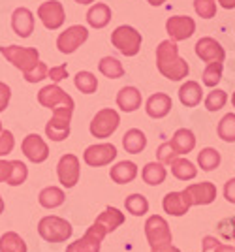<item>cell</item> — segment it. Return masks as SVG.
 Masks as SVG:
<instances>
[{"mask_svg":"<svg viewBox=\"0 0 235 252\" xmlns=\"http://www.w3.org/2000/svg\"><path fill=\"white\" fill-rule=\"evenodd\" d=\"M162 207H164V211H166L168 215H171V217H182V215H186L188 209H190V205L186 203L182 192H168V194L164 196Z\"/></svg>","mask_w":235,"mask_h":252,"instance_id":"24","label":"cell"},{"mask_svg":"<svg viewBox=\"0 0 235 252\" xmlns=\"http://www.w3.org/2000/svg\"><path fill=\"white\" fill-rule=\"evenodd\" d=\"M27 243L19 233L15 231H6L0 237V252H27Z\"/></svg>","mask_w":235,"mask_h":252,"instance_id":"32","label":"cell"},{"mask_svg":"<svg viewBox=\"0 0 235 252\" xmlns=\"http://www.w3.org/2000/svg\"><path fill=\"white\" fill-rule=\"evenodd\" d=\"M21 151L34 164H42L49 158V147L43 141V137H40L38 134H29L25 137L21 143Z\"/></svg>","mask_w":235,"mask_h":252,"instance_id":"17","label":"cell"},{"mask_svg":"<svg viewBox=\"0 0 235 252\" xmlns=\"http://www.w3.org/2000/svg\"><path fill=\"white\" fill-rule=\"evenodd\" d=\"M173 177L179 181H192L198 175V168L194 166L188 158H177L170 164Z\"/></svg>","mask_w":235,"mask_h":252,"instance_id":"30","label":"cell"},{"mask_svg":"<svg viewBox=\"0 0 235 252\" xmlns=\"http://www.w3.org/2000/svg\"><path fill=\"white\" fill-rule=\"evenodd\" d=\"M38 17L43 23V27L47 31H59L66 21V11L62 2L59 0H49V2H43L38 8Z\"/></svg>","mask_w":235,"mask_h":252,"instance_id":"11","label":"cell"},{"mask_svg":"<svg viewBox=\"0 0 235 252\" xmlns=\"http://www.w3.org/2000/svg\"><path fill=\"white\" fill-rule=\"evenodd\" d=\"M141 93L136 87H122L117 94V105L120 107V111L124 113H134L141 107Z\"/></svg>","mask_w":235,"mask_h":252,"instance_id":"20","label":"cell"},{"mask_svg":"<svg viewBox=\"0 0 235 252\" xmlns=\"http://www.w3.org/2000/svg\"><path fill=\"white\" fill-rule=\"evenodd\" d=\"M74 85L75 89L79 91V93H83V94H92V93H96L98 89V77L92 72H77L74 77Z\"/></svg>","mask_w":235,"mask_h":252,"instance_id":"33","label":"cell"},{"mask_svg":"<svg viewBox=\"0 0 235 252\" xmlns=\"http://www.w3.org/2000/svg\"><path fill=\"white\" fill-rule=\"evenodd\" d=\"M29 177V168H27V164H23L21 160H11V173L10 177H8V185L10 187H19L23 185L25 181Z\"/></svg>","mask_w":235,"mask_h":252,"instance_id":"37","label":"cell"},{"mask_svg":"<svg viewBox=\"0 0 235 252\" xmlns=\"http://www.w3.org/2000/svg\"><path fill=\"white\" fill-rule=\"evenodd\" d=\"M171 107H173L171 96L166 93H156V94L149 96V100L145 104V111L150 119H164L166 115H170Z\"/></svg>","mask_w":235,"mask_h":252,"instance_id":"19","label":"cell"},{"mask_svg":"<svg viewBox=\"0 0 235 252\" xmlns=\"http://www.w3.org/2000/svg\"><path fill=\"white\" fill-rule=\"evenodd\" d=\"M232 104H234V107H235V93L232 94Z\"/></svg>","mask_w":235,"mask_h":252,"instance_id":"56","label":"cell"},{"mask_svg":"<svg viewBox=\"0 0 235 252\" xmlns=\"http://www.w3.org/2000/svg\"><path fill=\"white\" fill-rule=\"evenodd\" d=\"M74 115V105H60L55 107L53 115L49 119V123L45 125V136L51 141H64L70 136V123Z\"/></svg>","mask_w":235,"mask_h":252,"instance_id":"3","label":"cell"},{"mask_svg":"<svg viewBox=\"0 0 235 252\" xmlns=\"http://www.w3.org/2000/svg\"><path fill=\"white\" fill-rule=\"evenodd\" d=\"M0 53L6 57V61L11 63L23 74L30 72L36 64L40 63V51L36 47H21V45H2Z\"/></svg>","mask_w":235,"mask_h":252,"instance_id":"4","label":"cell"},{"mask_svg":"<svg viewBox=\"0 0 235 252\" xmlns=\"http://www.w3.org/2000/svg\"><path fill=\"white\" fill-rule=\"evenodd\" d=\"M216 134L226 143H235V113H228L220 119L216 126Z\"/></svg>","mask_w":235,"mask_h":252,"instance_id":"36","label":"cell"},{"mask_svg":"<svg viewBox=\"0 0 235 252\" xmlns=\"http://www.w3.org/2000/svg\"><path fill=\"white\" fill-rule=\"evenodd\" d=\"M4 209H6V203H4V200H2V196H0V215L4 213Z\"/></svg>","mask_w":235,"mask_h":252,"instance_id":"55","label":"cell"},{"mask_svg":"<svg viewBox=\"0 0 235 252\" xmlns=\"http://www.w3.org/2000/svg\"><path fill=\"white\" fill-rule=\"evenodd\" d=\"M94 222L98 226H102L107 233H111V231L117 230L118 226L124 224V213H120L117 207H107V209H104V213H100V217Z\"/></svg>","mask_w":235,"mask_h":252,"instance_id":"27","label":"cell"},{"mask_svg":"<svg viewBox=\"0 0 235 252\" xmlns=\"http://www.w3.org/2000/svg\"><path fill=\"white\" fill-rule=\"evenodd\" d=\"M117 158V147L113 143H96L85 149L83 153V160L87 166L90 168H102L111 164Z\"/></svg>","mask_w":235,"mask_h":252,"instance_id":"13","label":"cell"},{"mask_svg":"<svg viewBox=\"0 0 235 252\" xmlns=\"http://www.w3.org/2000/svg\"><path fill=\"white\" fill-rule=\"evenodd\" d=\"M214 2H218L224 10H234L235 8V0H214Z\"/></svg>","mask_w":235,"mask_h":252,"instance_id":"52","label":"cell"},{"mask_svg":"<svg viewBox=\"0 0 235 252\" xmlns=\"http://www.w3.org/2000/svg\"><path fill=\"white\" fill-rule=\"evenodd\" d=\"M170 145L177 153V157L179 155H188L196 147V136H194L192 130H188V128H179L173 134V137H171Z\"/></svg>","mask_w":235,"mask_h":252,"instance_id":"21","label":"cell"},{"mask_svg":"<svg viewBox=\"0 0 235 252\" xmlns=\"http://www.w3.org/2000/svg\"><path fill=\"white\" fill-rule=\"evenodd\" d=\"M109 21H111V8L107 4L96 2L87 11V23L92 29H104L109 25Z\"/></svg>","mask_w":235,"mask_h":252,"instance_id":"22","label":"cell"},{"mask_svg":"<svg viewBox=\"0 0 235 252\" xmlns=\"http://www.w3.org/2000/svg\"><path fill=\"white\" fill-rule=\"evenodd\" d=\"M194 10L203 19H213L216 15V2L214 0H194Z\"/></svg>","mask_w":235,"mask_h":252,"instance_id":"40","label":"cell"},{"mask_svg":"<svg viewBox=\"0 0 235 252\" xmlns=\"http://www.w3.org/2000/svg\"><path fill=\"white\" fill-rule=\"evenodd\" d=\"M88 40V29L83 25H72L64 32L59 34L57 38V47L62 55H72L75 53L83 43Z\"/></svg>","mask_w":235,"mask_h":252,"instance_id":"8","label":"cell"},{"mask_svg":"<svg viewBox=\"0 0 235 252\" xmlns=\"http://www.w3.org/2000/svg\"><path fill=\"white\" fill-rule=\"evenodd\" d=\"M196 55L202 59L203 63L207 64H214V63H224L226 59V51L220 43L216 42L211 36H205V38H200L196 42Z\"/></svg>","mask_w":235,"mask_h":252,"instance_id":"15","label":"cell"},{"mask_svg":"<svg viewBox=\"0 0 235 252\" xmlns=\"http://www.w3.org/2000/svg\"><path fill=\"white\" fill-rule=\"evenodd\" d=\"M220 153L213 147H205L198 153V164L203 171H213L220 166Z\"/></svg>","mask_w":235,"mask_h":252,"instance_id":"34","label":"cell"},{"mask_svg":"<svg viewBox=\"0 0 235 252\" xmlns=\"http://www.w3.org/2000/svg\"><path fill=\"white\" fill-rule=\"evenodd\" d=\"M47 77L53 81V85H59L60 81H64L66 77H68V68H66V64L49 68V70H47Z\"/></svg>","mask_w":235,"mask_h":252,"instance_id":"45","label":"cell"},{"mask_svg":"<svg viewBox=\"0 0 235 252\" xmlns=\"http://www.w3.org/2000/svg\"><path fill=\"white\" fill-rule=\"evenodd\" d=\"M109 177H111L113 183H117V185H128V183H132L134 179L138 177V166L134 162H130V160L118 162V164H115L111 168Z\"/></svg>","mask_w":235,"mask_h":252,"instance_id":"23","label":"cell"},{"mask_svg":"<svg viewBox=\"0 0 235 252\" xmlns=\"http://www.w3.org/2000/svg\"><path fill=\"white\" fill-rule=\"evenodd\" d=\"M226 102H228L226 91H222V89H213L207 94V98H205V107H207V111L214 113V111H220L226 105Z\"/></svg>","mask_w":235,"mask_h":252,"instance_id":"38","label":"cell"},{"mask_svg":"<svg viewBox=\"0 0 235 252\" xmlns=\"http://www.w3.org/2000/svg\"><path fill=\"white\" fill-rule=\"evenodd\" d=\"M38 102L43 107L55 109V107H60V105H74V98L66 91H62L59 85H45L38 93Z\"/></svg>","mask_w":235,"mask_h":252,"instance_id":"16","label":"cell"},{"mask_svg":"<svg viewBox=\"0 0 235 252\" xmlns=\"http://www.w3.org/2000/svg\"><path fill=\"white\" fill-rule=\"evenodd\" d=\"M203 98V91H202V85L198 81H186V83L181 85L179 89V100L184 107H196L200 105Z\"/></svg>","mask_w":235,"mask_h":252,"instance_id":"25","label":"cell"},{"mask_svg":"<svg viewBox=\"0 0 235 252\" xmlns=\"http://www.w3.org/2000/svg\"><path fill=\"white\" fill-rule=\"evenodd\" d=\"M145 237L149 241L150 249H156L162 245H171L173 235H171L170 224L160 215H152L145 222Z\"/></svg>","mask_w":235,"mask_h":252,"instance_id":"7","label":"cell"},{"mask_svg":"<svg viewBox=\"0 0 235 252\" xmlns=\"http://www.w3.org/2000/svg\"><path fill=\"white\" fill-rule=\"evenodd\" d=\"M234 239H235V235H234Z\"/></svg>","mask_w":235,"mask_h":252,"instance_id":"58","label":"cell"},{"mask_svg":"<svg viewBox=\"0 0 235 252\" xmlns=\"http://www.w3.org/2000/svg\"><path fill=\"white\" fill-rule=\"evenodd\" d=\"M10 98H11L10 85H6L0 81V113L6 111V107H8V104H10Z\"/></svg>","mask_w":235,"mask_h":252,"instance_id":"46","label":"cell"},{"mask_svg":"<svg viewBox=\"0 0 235 252\" xmlns=\"http://www.w3.org/2000/svg\"><path fill=\"white\" fill-rule=\"evenodd\" d=\"M122 147L130 155H139L143 149L147 147V136L139 128H130L128 132L122 136Z\"/></svg>","mask_w":235,"mask_h":252,"instance_id":"26","label":"cell"},{"mask_svg":"<svg viewBox=\"0 0 235 252\" xmlns=\"http://www.w3.org/2000/svg\"><path fill=\"white\" fill-rule=\"evenodd\" d=\"M156 158H158V162H160L162 166H170L173 160H177V153L173 151V147H171L170 141H168V143H162L160 147H158Z\"/></svg>","mask_w":235,"mask_h":252,"instance_id":"42","label":"cell"},{"mask_svg":"<svg viewBox=\"0 0 235 252\" xmlns=\"http://www.w3.org/2000/svg\"><path fill=\"white\" fill-rule=\"evenodd\" d=\"M224 198L230 203H235V177H232L224 185Z\"/></svg>","mask_w":235,"mask_h":252,"instance_id":"47","label":"cell"},{"mask_svg":"<svg viewBox=\"0 0 235 252\" xmlns=\"http://www.w3.org/2000/svg\"><path fill=\"white\" fill-rule=\"evenodd\" d=\"M182 196H184V200L190 207L192 205H209L216 200V187L209 181L194 183V185H188L182 190Z\"/></svg>","mask_w":235,"mask_h":252,"instance_id":"12","label":"cell"},{"mask_svg":"<svg viewBox=\"0 0 235 252\" xmlns=\"http://www.w3.org/2000/svg\"><path fill=\"white\" fill-rule=\"evenodd\" d=\"M216 231L222 239H234L235 235V217H228V219H222L216 226Z\"/></svg>","mask_w":235,"mask_h":252,"instance_id":"41","label":"cell"},{"mask_svg":"<svg viewBox=\"0 0 235 252\" xmlns=\"http://www.w3.org/2000/svg\"><path fill=\"white\" fill-rule=\"evenodd\" d=\"M166 32L170 34L171 42H182L188 40L196 32V21L188 15H173L166 21Z\"/></svg>","mask_w":235,"mask_h":252,"instance_id":"14","label":"cell"},{"mask_svg":"<svg viewBox=\"0 0 235 252\" xmlns=\"http://www.w3.org/2000/svg\"><path fill=\"white\" fill-rule=\"evenodd\" d=\"M15 147V137L10 130H2L0 134V158H4L6 155H10Z\"/></svg>","mask_w":235,"mask_h":252,"instance_id":"44","label":"cell"},{"mask_svg":"<svg viewBox=\"0 0 235 252\" xmlns=\"http://www.w3.org/2000/svg\"><path fill=\"white\" fill-rule=\"evenodd\" d=\"M118 125H120V117L115 109L111 107H106V109H100L96 115L92 117L90 121V134L94 137H100V139H106V137L113 136L117 132Z\"/></svg>","mask_w":235,"mask_h":252,"instance_id":"6","label":"cell"},{"mask_svg":"<svg viewBox=\"0 0 235 252\" xmlns=\"http://www.w3.org/2000/svg\"><path fill=\"white\" fill-rule=\"evenodd\" d=\"M156 68L170 81H181L190 72L188 63L179 57L177 43L171 42V40H164V42L158 43V47H156Z\"/></svg>","mask_w":235,"mask_h":252,"instance_id":"1","label":"cell"},{"mask_svg":"<svg viewBox=\"0 0 235 252\" xmlns=\"http://www.w3.org/2000/svg\"><path fill=\"white\" fill-rule=\"evenodd\" d=\"M220 79H222V64H220V63L207 64V68L203 70V75H202L203 85H205V87H211V89H214L216 85L220 83Z\"/></svg>","mask_w":235,"mask_h":252,"instance_id":"39","label":"cell"},{"mask_svg":"<svg viewBox=\"0 0 235 252\" xmlns=\"http://www.w3.org/2000/svg\"><path fill=\"white\" fill-rule=\"evenodd\" d=\"M11 29L19 38H29L34 32V13L29 8H17L11 13Z\"/></svg>","mask_w":235,"mask_h":252,"instance_id":"18","label":"cell"},{"mask_svg":"<svg viewBox=\"0 0 235 252\" xmlns=\"http://www.w3.org/2000/svg\"><path fill=\"white\" fill-rule=\"evenodd\" d=\"M124 207L134 217H143L149 213V200L143 194H130L124 200Z\"/></svg>","mask_w":235,"mask_h":252,"instance_id":"35","label":"cell"},{"mask_svg":"<svg viewBox=\"0 0 235 252\" xmlns=\"http://www.w3.org/2000/svg\"><path fill=\"white\" fill-rule=\"evenodd\" d=\"M141 32H138L130 25H120L111 32V43L117 47L124 57H136L141 49Z\"/></svg>","mask_w":235,"mask_h":252,"instance_id":"5","label":"cell"},{"mask_svg":"<svg viewBox=\"0 0 235 252\" xmlns=\"http://www.w3.org/2000/svg\"><path fill=\"white\" fill-rule=\"evenodd\" d=\"M168 177V169L162 166L160 162H149L145 164V168L141 169V179L150 185V187H158Z\"/></svg>","mask_w":235,"mask_h":252,"instance_id":"29","label":"cell"},{"mask_svg":"<svg viewBox=\"0 0 235 252\" xmlns=\"http://www.w3.org/2000/svg\"><path fill=\"white\" fill-rule=\"evenodd\" d=\"M150 252H181L177 247L173 245H162V247H156V249H150Z\"/></svg>","mask_w":235,"mask_h":252,"instance_id":"50","label":"cell"},{"mask_svg":"<svg viewBox=\"0 0 235 252\" xmlns=\"http://www.w3.org/2000/svg\"><path fill=\"white\" fill-rule=\"evenodd\" d=\"M47 66L43 63H38L36 66H34L30 72H27V74H23L25 75V81H29V83H40L42 79H45L47 77Z\"/></svg>","mask_w":235,"mask_h":252,"instance_id":"43","label":"cell"},{"mask_svg":"<svg viewBox=\"0 0 235 252\" xmlns=\"http://www.w3.org/2000/svg\"><path fill=\"white\" fill-rule=\"evenodd\" d=\"M77 4H81V6H87V4H92V2H96V0H75Z\"/></svg>","mask_w":235,"mask_h":252,"instance_id":"54","label":"cell"},{"mask_svg":"<svg viewBox=\"0 0 235 252\" xmlns=\"http://www.w3.org/2000/svg\"><path fill=\"white\" fill-rule=\"evenodd\" d=\"M57 175H59V181L64 189H74L75 185L79 183V177H81V162L79 158L68 153V155H62L59 164H57Z\"/></svg>","mask_w":235,"mask_h":252,"instance_id":"9","label":"cell"},{"mask_svg":"<svg viewBox=\"0 0 235 252\" xmlns=\"http://www.w3.org/2000/svg\"><path fill=\"white\" fill-rule=\"evenodd\" d=\"M213 252H235V247L234 245H226V243H220Z\"/></svg>","mask_w":235,"mask_h":252,"instance_id":"51","label":"cell"},{"mask_svg":"<svg viewBox=\"0 0 235 252\" xmlns=\"http://www.w3.org/2000/svg\"><path fill=\"white\" fill-rule=\"evenodd\" d=\"M38 233H40L43 241L47 243H64L66 239L72 237L74 228L62 217L49 215V217H43L42 220L38 222Z\"/></svg>","mask_w":235,"mask_h":252,"instance_id":"2","label":"cell"},{"mask_svg":"<svg viewBox=\"0 0 235 252\" xmlns=\"http://www.w3.org/2000/svg\"><path fill=\"white\" fill-rule=\"evenodd\" d=\"M11 173V162H6L0 158V183H6Z\"/></svg>","mask_w":235,"mask_h":252,"instance_id":"48","label":"cell"},{"mask_svg":"<svg viewBox=\"0 0 235 252\" xmlns=\"http://www.w3.org/2000/svg\"><path fill=\"white\" fill-rule=\"evenodd\" d=\"M220 245V241L216 239V237H213V235H207L205 239H203V247H202V252H207V251H211V249H216Z\"/></svg>","mask_w":235,"mask_h":252,"instance_id":"49","label":"cell"},{"mask_svg":"<svg viewBox=\"0 0 235 252\" xmlns=\"http://www.w3.org/2000/svg\"><path fill=\"white\" fill-rule=\"evenodd\" d=\"M2 130H4V128H2V121H0V134H2Z\"/></svg>","mask_w":235,"mask_h":252,"instance_id":"57","label":"cell"},{"mask_svg":"<svg viewBox=\"0 0 235 252\" xmlns=\"http://www.w3.org/2000/svg\"><path fill=\"white\" fill-rule=\"evenodd\" d=\"M106 235L107 231L94 222L90 228H87L85 235L81 239L68 245L66 252H100V247H102V241L106 239Z\"/></svg>","mask_w":235,"mask_h":252,"instance_id":"10","label":"cell"},{"mask_svg":"<svg viewBox=\"0 0 235 252\" xmlns=\"http://www.w3.org/2000/svg\"><path fill=\"white\" fill-rule=\"evenodd\" d=\"M150 6H162L164 2H168V0H147Z\"/></svg>","mask_w":235,"mask_h":252,"instance_id":"53","label":"cell"},{"mask_svg":"<svg viewBox=\"0 0 235 252\" xmlns=\"http://www.w3.org/2000/svg\"><path fill=\"white\" fill-rule=\"evenodd\" d=\"M66 200V194L62 189H59V187H45V189L38 194V201H40V205L45 207V209H57V207H60Z\"/></svg>","mask_w":235,"mask_h":252,"instance_id":"28","label":"cell"},{"mask_svg":"<svg viewBox=\"0 0 235 252\" xmlns=\"http://www.w3.org/2000/svg\"><path fill=\"white\" fill-rule=\"evenodd\" d=\"M98 70L102 75H106L107 79H120L124 75V66L115 57H104L98 63Z\"/></svg>","mask_w":235,"mask_h":252,"instance_id":"31","label":"cell"}]
</instances>
